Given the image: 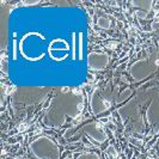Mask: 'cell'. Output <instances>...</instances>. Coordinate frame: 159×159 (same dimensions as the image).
Here are the masks:
<instances>
[{
    "label": "cell",
    "instance_id": "cell-1",
    "mask_svg": "<svg viewBox=\"0 0 159 159\" xmlns=\"http://www.w3.org/2000/svg\"><path fill=\"white\" fill-rule=\"evenodd\" d=\"M85 97L78 90L56 93L49 102L43 116V123L48 128H61L67 120L78 117L84 109Z\"/></svg>",
    "mask_w": 159,
    "mask_h": 159
},
{
    "label": "cell",
    "instance_id": "cell-2",
    "mask_svg": "<svg viewBox=\"0 0 159 159\" xmlns=\"http://www.w3.org/2000/svg\"><path fill=\"white\" fill-rule=\"evenodd\" d=\"M29 148L37 159H60V147L48 136H40L29 143Z\"/></svg>",
    "mask_w": 159,
    "mask_h": 159
},
{
    "label": "cell",
    "instance_id": "cell-3",
    "mask_svg": "<svg viewBox=\"0 0 159 159\" xmlns=\"http://www.w3.org/2000/svg\"><path fill=\"white\" fill-rule=\"evenodd\" d=\"M159 66V52H154L146 56L145 59L138 60L136 62L130 66L129 73L132 75V78L135 81H140V80L147 78L148 75H151L153 72Z\"/></svg>",
    "mask_w": 159,
    "mask_h": 159
},
{
    "label": "cell",
    "instance_id": "cell-4",
    "mask_svg": "<svg viewBox=\"0 0 159 159\" xmlns=\"http://www.w3.org/2000/svg\"><path fill=\"white\" fill-rule=\"evenodd\" d=\"M119 115L123 120V123L129 127L133 132L136 133H143L145 130V123L143 122L141 111L139 110V107L135 101L129 102L127 105L120 108Z\"/></svg>",
    "mask_w": 159,
    "mask_h": 159
},
{
    "label": "cell",
    "instance_id": "cell-5",
    "mask_svg": "<svg viewBox=\"0 0 159 159\" xmlns=\"http://www.w3.org/2000/svg\"><path fill=\"white\" fill-rule=\"evenodd\" d=\"M84 135H88L89 138H91L93 141H97L98 143H103L108 138L102 125L96 121H91V122H88V123L80 126L79 128H77L74 130L66 132L65 139H71V138L79 139L80 136Z\"/></svg>",
    "mask_w": 159,
    "mask_h": 159
},
{
    "label": "cell",
    "instance_id": "cell-6",
    "mask_svg": "<svg viewBox=\"0 0 159 159\" xmlns=\"http://www.w3.org/2000/svg\"><path fill=\"white\" fill-rule=\"evenodd\" d=\"M114 101L112 92L109 89L97 88L90 96V108L93 115H101L110 109Z\"/></svg>",
    "mask_w": 159,
    "mask_h": 159
},
{
    "label": "cell",
    "instance_id": "cell-7",
    "mask_svg": "<svg viewBox=\"0 0 159 159\" xmlns=\"http://www.w3.org/2000/svg\"><path fill=\"white\" fill-rule=\"evenodd\" d=\"M146 121L148 122L153 134H159V93L153 96L145 112Z\"/></svg>",
    "mask_w": 159,
    "mask_h": 159
},
{
    "label": "cell",
    "instance_id": "cell-8",
    "mask_svg": "<svg viewBox=\"0 0 159 159\" xmlns=\"http://www.w3.org/2000/svg\"><path fill=\"white\" fill-rule=\"evenodd\" d=\"M109 64V55L101 52H92L88 55V67L92 71H103Z\"/></svg>",
    "mask_w": 159,
    "mask_h": 159
},
{
    "label": "cell",
    "instance_id": "cell-9",
    "mask_svg": "<svg viewBox=\"0 0 159 159\" xmlns=\"http://www.w3.org/2000/svg\"><path fill=\"white\" fill-rule=\"evenodd\" d=\"M132 5H133V7L135 8H140L141 10V12L138 15L139 17H146V15L151 11L152 8V5H153V1H132L130 2Z\"/></svg>",
    "mask_w": 159,
    "mask_h": 159
},
{
    "label": "cell",
    "instance_id": "cell-10",
    "mask_svg": "<svg viewBox=\"0 0 159 159\" xmlns=\"http://www.w3.org/2000/svg\"><path fill=\"white\" fill-rule=\"evenodd\" d=\"M97 25L101 29H109L110 25H111V22H110V19L108 17L101 16L98 17V19H97Z\"/></svg>",
    "mask_w": 159,
    "mask_h": 159
},
{
    "label": "cell",
    "instance_id": "cell-11",
    "mask_svg": "<svg viewBox=\"0 0 159 159\" xmlns=\"http://www.w3.org/2000/svg\"><path fill=\"white\" fill-rule=\"evenodd\" d=\"M74 159H101V157L96 152H84V153H80L79 156H77Z\"/></svg>",
    "mask_w": 159,
    "mask_h": 159
},
{
    "label": "cell",
    "instance_id": "cell-12",
    "mask_svg": "<svg viewBox=\"0 0 159 159\" xmlns=\"http://www.w3.org/2000/svg\"><path fill=\"white\" fill-rule=\"evenodd\" d=\"M107 153H108V154H110V156H112V157H116V151L114 150V147H112V146H109V147H108Z\"/></svg>",
    "mask_w": 159,
    "mask_h": 159
},
{
    "label": "cell",
    "instance_id": "cell-13",
    "mask_svg": "<svg viewBox=\"0 0 159 159\" xmlns=\"http://www.w3.org/2000/svg\"><path fill=\"white\" fill-rule=\"evenodd\" d=\"M152 29H153L156 32H158L159 34V22H156V23L152 24Z\"/></svg>",
    "mask_w": 159,
    "mask_h": 159
}]
</instances>
